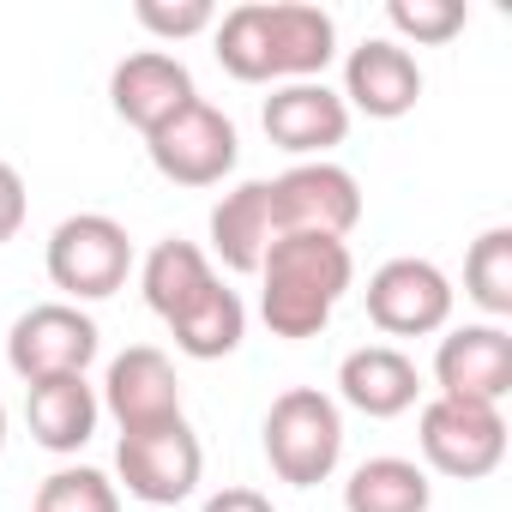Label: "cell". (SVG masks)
Here are the masks:
<instances>
[{
    "instance_id": "cell-25",
    "label": "cell",
    "mask_w": 512,
    "mask_h": 512,
    "mask_svg": "<svg viewBox=\"0 0 512 512\" xmlns=\"http://www.w3.org/2000/svg\"><path fill=\"white\" fill-rule=\"evenodd\" d=\"M386 19H392V31L410 37V43H452L470 13L458 7V0H392Z\"/></svg>"
},
{
    "instance_id": "cell-1",
    "label": "cell",
    "mask_w": 512,
    "mask_h": 512,
    "mask_svg": "<svg viewBox=\"0 0 512 512\" xmlns=\"http://www.w3.org/2000/svg\"><path fill=\"white\" fill-rule=\"evenodd\" d=\"M356 278L350 241L332 235H278L260 260V320L272 326V338H320L332 326V308L344 302Z\"/></svg>"
},
{
    "instance_id": "cell-3",
    "label": "cell",
    "mask_w": 512,
    "mask_h": 512,
    "mask_svg": "<svg viewBox=\"0 0 512 512\" xmlns=\"http://www.w3.org/2000/svg\"><path fill=\"white\" fill-rule=\"evenodd\" d=\"M133 272V235L109 211H79L61 217L49 235V284L67 290V302H103L127 284Z\"/></svg>"
},
{
    "instance_id": "cell-19",
    "label": "cell",
    "mask_w": 512,
    "mask_h": 512,
    "mask_svg": "<svg viewBox=\"0 0 512 512\" xmlns=\"http://www.w3.org/2000/svg\"><path fill=\"white\" fill-rule=\"evenodd\" d=\"M169 332H175V350H181V356H193V362H223V356H235L241 338H247V308H241V296L223 290V278H217L199 302H187V308L169 320Z\"/></svg>"
},
{
    "instance_id": "cell-20",
    "label": "cell",
    "mask_w": 512,
    "mask_h": 512,
    "mask_svg": "<svg viewBox=\"0 0 512 512\" xmlns=\"http://www.w3.org/2000/svg\"><path fill=\"white\" fill-rule=\"evenodd\" d=\"M211 284H217L211 260H205L193 241H181V235L157 241V247L145 253V266H139V290H145L151 314H163V320H175V314H181L187 302H199Z\"/></svg>"
},
{
    "instance_id": "cell-10",
    "label": "cell",
    "mask_w": 512,
    "mask_h": 512,
    "mask_svg": "<svg viewBox=\"0 0 512 512\" xmlns=\"http://www.w3.org/2000/svg\"><path fill=\"white\" fill-rule=\"evenodd\" d=\"M260 121H266V139H272L278 151L302 157V163H320L332 145L350 139V109H344V97H338L326 79L278 85V91L266 97Z\"/></svg>"
},
{
    "instance_id": "cell-6",
    "label": "cell",
    "mask_w": 512,
    "mask_h": 512,
    "mask_svg": "<svg viewBox=\"0 0 512 512\" xmlns=\"http://www.w3.org/2000/svg\"><path fill=\"white\" fill-rule=\"evenodd\" d=\"M103 350V332L85 308L73 302H37L31 314L13 320L7 332V362L25 386L37 380H61V374H85Z\"/></svg>"
},
{
    "instance_id": "cell-15",
    "label": "cell",
    "mask_w": 512,
    "mask_h": 512,
    "mask_svg": "<svg viewBox=\"0 0 512 512\" xmlns=\"http://www.w3.org/2000/svg\"><path fill=\"white\" fill-rule=\"evenodd\" d=\"M266 49L272 79H320L338 55V25L326 7H308V0H266Z\"/></svg>"
},
{
    "instance_id": "cell-11",
    "label": "cell",
    "mask_w": 512,
    "mask_h": 512,
    "mask_svg": "<svg viewBox=\"0 0 512 512\" xmlns=\"http://www.w3.org/2000/svg\"><path fill=\"white\" fill-rule=\"evenodd\" d=\"M121 434H145V428H163V422H181V380H175V362L151 344H133L109 362L103 374V398H97Z\"/></svg>"
},
{
    "instance_id": "cell-24",
    "label": "cell",
    "mask_w": 512,
    "mask_h": 512,
    "mask_svg": "<svg viewBox=\"0 0 512 512\" xmlns=\"http://www.w3.org/2000/svg\"><path fill=\"white\" fill-rule=\"evenodd\" d=\"M31 512H121V488L91 464H67L37 488Z\"/></svg>"
},
{
    "instance_id": "cell-28",
    "label": "cell",
    "mask_w": 512,
    "mask_h": 512,
    "mask_svg": "<svg viewBox=\"0 0 512 512\" xmlns=\"http://www.w3.org/2000/svg\"><path fill=\"white\" fill-rule=\"evenodd\" d=\"M205 512H278L260 488H223V494H211L205 500Z\"/></svg>"
},
{
    "instance_id": "cell-27",
    "label": "cell",
    "mask_w": 512,
    "mask_h": 512,
    "mask_svg": "<svg viewBox=\"0 0 512 512\" xmlns=\"http://www.w3.org/2000/svg\"><path fill=\"white\" fill-rule=\"evenodd\" d=\"M25 211H31V199H25V175L0 157V241H13L19 229H25Z\"/></svg>"
},
{
    "instance_id": "cell-17",
    "label": "cell",
    "mask_w": 512,
    "mask_h": 512,
    "mask_svg": "<svg viewBox=\"0 0 512 512\" xmlns=\"http://www.w3.org/2000/svg\"><path fill=\"white\" fill-rule=\"evenodd\" d=\"M278 241V223H272V181H241L235 193H223L211 205V253L229 266V272H260L266 247Z\"/></svg>"
},
{
    "instance_id": "cell-5",
    "label": "cell",
    "mask_w": 512,
    "mask_h": 512,
    "mask_svg": "<svg viewBox=\"0 0 512 512\" xmlns=\"http://www.w3.org/2000/svg\"><path fill=\"white\" fill-rule=\"evenodd\" d=\"M145 151L157 163L163 181L175 187H217L235 157H241V139H235V121L223 109H211L205 97H193L187 109H175L163 127L145 133Z\"/></svg>"
},
{
    "instance_id": "cell-13",
    "label": "cell",
    "mask_w": 512,
    "mask_h": 512,
    "mask_svg": "<svg viewBox=\"0 0 512 512\" xmlns=\"http://www.w3.org/2000/svg\"><path fill=\"white\" fill-rule=\"evenodd\" d=\"M344 109H362L368 121H398L422 103V67L404 43L392 37H368L362 49H350L344 61Z\"/></svg>"
},
{
    "instance_id": "cell-26",
    "label": "cell",
    "mask_w": 512,
    "mask_h": 512,
    "mask_svg": "<svg viewBox=\"0 0 512 512\" xmlns=\"http://www.w3.org/2000/svg\"><path fill=\"white\" fill-rule=\"evenodd\" d=\"M133 19H139L151 37H169V43H181V37H199V31H211V25H217V7H211V0H139V7H133Z\"/></svg>"
},
{
    "instance_id": "cell-21",
    "label": "cell",
    "mask_w": 512,
    "mask_h": 512,
    "mask_svg": "<svg viewBox=\"0 0 512 512\" xmlns=\"http://www.w3.org/2000/svg\"><path fill=\"white\" fill-rule=\"evenodd\" d=\"M434 482L416 458H368L344 482V512H428Z\"/></svg>"
},
{
    "instance_id": "cell-23",
    "label": "cell",
    "mask_w": 512,
    "mask_h": 512,
    "mask_svg": "<svg viewBox=\"0 0 512 512\" xmlns=\"http://www.w3.org/2000/svg\"><path fill=\"white\" fill-rule=\"evenodd\" d=\"M464 296L482 314H494V320L512 314V229L506 223H494V229H482L470 241V253H464Z\"/></svg>"
},
{
    "instance_id": "cell-2",
    "label": "cell",
    "mask_w": 512,
    "mask_h": 512,
    "mask_svg": "<svg viewBox=\"0 0 512 512\" xmlns=\"http://www.w3.org/2000/svg\"><path fill=\"white\" fill-rule=\"evenodd\" d=\"M266 458L290 488H314L344 458V410L320 386H290L266 410Z\"/></svg>"
},
{
    "instance_id": "cell-29",
    "label": "cell",
    "mask_w": 512,
    "mask_h": 512,
    "mask_svg": "<svg viewBox=\"0 0 512 512\" xmlns=\"http://www.w3.org/2000/svg\"><path fill=\"white\" fill-rule=\"evenodd\" d=\"M0 446H7V410H0Z\"/></svg>"
},
{
    "instance_id": "cell-18",
    "label": "cell",
    "mask_w": 512,
    "mask_h": 512,
    "mask_svg": "<svg viewBox=\"0 0 512 512\" xmlns=\"http://www.w3.org/2000/svg\"><path fill=\"white\" fill-rule=\"evenodd\" d=\"M97 416H103V404H97V386L85 374L25 386V422H31L43 452H79L97 434Z\"/></svg>"
},
{
    "instance_id": "cell-9",
    "label": "cell",
    "mask_w": 512,
    "mask_h": 512,
    "mask_svg": "<svg viewBox=\"0 0 512 512\" xmlns=\"http://www.w3.org/2000/svg\"><path fill=\"white\" fill-rule=\"evenodd\" d=\"M368 320L386 332V338H428L452 320V284L434 260H386L374 278H368Z\"/></svg>"
},
{
    "instance_id": "cell-4",
    "label": "cell",
    "mask_w": 512,
    "mask_h": 512,
    "mask_svg": "<svg viewBox=\"0 0 512 512\" xmlns=\"http://www.w3.org/2000/svg\"><path fill=\"white\" fill-rule=\"evenodd\" d=\"M416 446L440 476L476 482V476L500 470V458H506V416H500V404H464V398L434 392L416 416Z\"/></svg>"
},
{
    "instance_id": "cell-16",
    "label": "cell",
    "mask_w": 512,
    "mask_h": 512,
    "mask_svg": "<svg viewBox=\"0 0 512 512\" xmlns=\"http://www.w3.org/2000/svg\"><path fill=\"white\" fill-rule=\"evenodd\" d=\"M416 392H422V374H416V362H410L404 350H392V344H362V350H350V356L338 362V398H344L350 410L374 416V422L404 416V410L416 404Z\"/></svg>"
},
{
    "instance_id": "cell-14",
    "label": "cell",
    "mask_w": 512,
    "mask_h": 512,
    "mask_svg": "<svg viewBox=\"0 0 512 512\" xmlns=\"http://www.w3.org/2000/svg\"><path fill=\"white\" fill-rule=\"evenodd\" d=\"M199 91H193V73L175 61V55H163V49H139V55H127L115 73H109V103H115V115L127 121V127H139V133H151V127H163L175 109H187Z\"/></svg>"
},
{
    "instance_id": "cell-12",
    "label": "cell",
    "mask_w": 512,
    "mask_h": 512,
    "mask_svg": "<svg viewBox=\"0 0 512 512\" xmlns=\"http://www.w3.org/2000/svg\"><path fill=\"white\" fill-rule=\"evenodd\" d=\"M434 380H440V398L500 404L512 392V338H506V326L482 320V326L446 332L440 350H434Z\"/></svg>"
},
{
    "instance_id": "cell-22",
    "label": "cell",
    "mask_w": 512,
    "mask_h": 512,
    "mask_svg": "<svg viewBox=\"0 0 512 512\" xmlns=\"http://www.w3.org/2000/svg\"><path fill=\"white\" fill-rule=\"evenodd\" d=\"M217 67L241 85H266L272 79V49H266V0H241L211 25Z\"/></svg>"
},
{
    "instance_id": "cell-7",
    "label": "cell",
    "mask_w": 512,
    "mask_h": 512,
    "mask_svg": "<svg viewBox=\"0 0 512 512\" xmlns=\"http://www.w3.org/2000/svg\"><path fill=\"white\" fill-rule=\"evenodd\" d=\"M272 223L278 235H332L344 241L362 223V187L344 163H296L272 181Z\"/></svg>"
},
{
    "instance_id": "cell-8",
    "label": "cell",
    "mask_w": 512,
    "mask_h": 512,
    "mask_svg": "<svg viewBox=\"0 0 512 512\" xmlns=\"http://www.w3.org/2000/svg\"><path fill=\"white\" fill-rule=\"evenodd\" d=\"M115 470L127 482L133 500L145 506H175L199 488V470H205V446L199 434L181 422H163V428H145V434H121L115 446Z\"/></svg>"
}]
</instances>
